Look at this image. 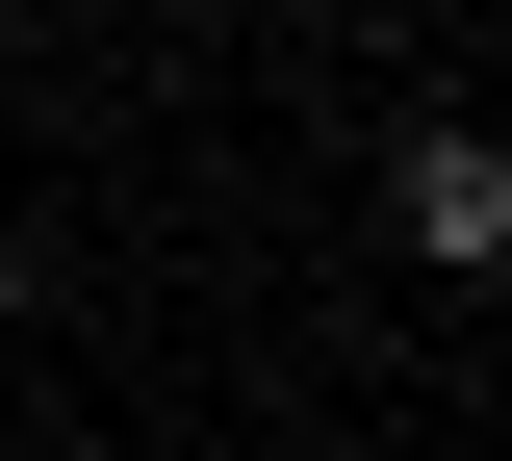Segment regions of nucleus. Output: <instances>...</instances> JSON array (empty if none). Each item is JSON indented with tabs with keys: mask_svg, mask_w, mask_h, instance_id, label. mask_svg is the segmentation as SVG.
Returning a JSON list of instances; mask_svg holds the SVG:
<instances>
[{
	"mask_svg": "<svg viewBox=\"0 0 512 461\" xmlns=\"http://www.w3.org/2000/svg\"><path fill=\"white\" fill-rule=\"evenodd\" d=\"M410 257H436V282H487V257H512V154H487V129L410 154Z\"/></svg>",
	"mask_w": 512,
	"mask_h": 461,
	"instance_id": "f257e3e1",
	"label": "nucleus"
}]
</instances>
